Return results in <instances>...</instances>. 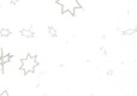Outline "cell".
<instances>
[{
	"mask_svg": "<svg viewBox=\"0 0 137 96\" xmlns=\"http://www.w3.org/2000/svg\"><path fill=\"white\" fill-rule=\"evenodd\" d=\"M113 75V70H108L107 71V76H112Z\"/></svg>",
	"mask_w": 137,
	"mask_h": 96,
	"instance_id": "cell-12",
	"label": "cell"
},
{
	"mask_svg": "<svg viewBox=\"0 0 137 96\" xmlns=\"http://www.w3.org/2000/svg\"><path fill=\"white\" fill-rule=\"evenodd\" d=\"M135 33H137L136 28H135V29H128V30H124L122 34H123L124 36H126V35H134Z\"/></svg>",
	"mask_w": 137,
	"mask_h": 96,
	"instance_id": "cell-5",
	"label": "cell"
},
{
	"mask_svg": "<svg viewBox=\"0 0 137 96\" xmlns=\"http://www.w3.org/2000/svg\"><path fill=\"white\" fill-rule=\"evenodd\" d=\"M21 35L22 36H24V37H27V39H31V37H34L35 36V33L31 30V29H22Z\"/></svg>",
	"mask_w": 137,
	"mask_h": 96,
	"instance_id": "cell-3",
	"label": "cell"
},
{
	"mask_svg": "<svg viewBox=\"0 0 137 96\" xmlns=\"http://www.w3.org/2000/svg\"><path fill=\"white\" fill-rule=\"evenodd\" d=\"M83 11H84V8L83 7H77L75 10V12H73V17H76V16H78V14L83 13Z\"/></svg>",
	"mask_w": 137,
	"mask_h": 96,
	"instance_id": "cell-7",
	"label": "cell"
},
{
	"mask_svg": "<svg viewBox=\"0 0 137 96\" xmlns=\"http://www.w3.org/2000/svg\"><path fill=\"white\" fill-rule=\"evenodd\" d=\"M0 73L1 76L4 75V64H0Z\"/></svg>",
	"mask_w": 137,
	"mask_h": 96,
	"instance_id": "cell-10",
	"label": "cell"
},
{
	"mask_svg": "<svg viewBox=\"0 0 137 96\" xmlns=\"http://www.w3.org/2000/svg\"><path fill=\"white\" fill-rule=\"evenodd\" d=\"M55 4L62 7V13L68 12L71 16H73V12H75V10L77 7H81L79 6V2L77 0H63V1L59 0Z\"/></svg>",
	"mask_w": 137,
	"mask_h": 96,
	"instance_id": "cell-2",
	"label": "cell"
},
{
	"mask_svg": "<svg viewBox=\"0 0 137 96\" xmlns=\"http://www.w3.org/2000/svg\"><path fill=\"white\" fill-rule=\"evenodd\" d=\"M11 60H12L11 54H5L1 59H0V64H7V62H10Z\"/></svg>",
	"mask_w": 137,
	"mask_h": 96,
	"instance_id": "cell-4",
	"label": "cell"
},
{
	"mask_svg": "<svg viewBox=\"0 0 137 96\" xmlns=\"http://www.w3.org/2000/svg\"><path fill=\"white\" fill-rule=\"evenodd\" d=\"M0 96H8V93H7L6 90H5V91H1V94H0Z\"/></svg>",
	"mask_w": 137,
	"mask_h": 96,
	"instance_id": "cell-11",
	"label": "cell"
},
{
	"mask_svg": "<svg viewBox=\"0 0 137 96\" xmlns=\"http://www.w3.org/2000/svg\"><path fill=\"white\" fill-rule=\"evenodd\" d=\"M10 35H11V31H10L8 29H1V36H2V37H4V36L6 37V36H10Z\"/></svg>",
	"mask_w": 137,
	"mask_h": 96,
	"instance_id": "cell-8",
	"label": "cell"
},
{
	"mask_svg": "<svg viewBox=\"0 0 137 96\" xmlns=\"http://www.w3.org/2000/svg\"><path fill=\"white\" fill-rule=\"evenodd\" d=\"M37 65H39V61H37L36 56L27 55L25 58H23L21 60V70L24 75L30 73V72H34L35 67H37Z\"/></svg>",
	"mask_w": 137,
	"mask_h": 96,
	"instance_id": "cell-1",
	"label": "cell"
},
{
	"mask_svg": "<svg viewBox=\"0 0 137 96\" xmlns=\"http://www.w3.org/2000/svg\"><path fill=\"white\" fill-rule=\"evenodd\" d=\"M100 53H101L102 55H107L106 50H105V47H101V48H100Z\"/></svg>",
	"mask_w": 137,
	"mask_h": 96,
	"instance_id": "cell-9",
	"label": "cell"
},
{
	"mask_svg": "<svg viewBox=\"0 0 137 96\" xmlns=\"http://www.w3.org/2000/svg\"><path fill=\"white\" fill-rule=\"evenodd\" d=\"M48 33H49V35L52 36V37H57V30H55V28L53 27H48Z\"/></svg>",
	"mask_w": 137,
	"mask_h": 96,
	"instance_id": "cell-6",
	"label": "cell"
},
{
	"mask_svg": "<svg viewBox=\"0 0 137 96\" xmlns=\"http://www.w3.org/2000/svg\"><path fill=\"white\" fill-rule=\"evenodd\" d=\"M136 30H137V28H136Z\"/></svg>",
	"mask_w": 137,
	"mask_h": 96,
	"instance_id": "cell-13",
	"label": "cell"
}]
</instances>
